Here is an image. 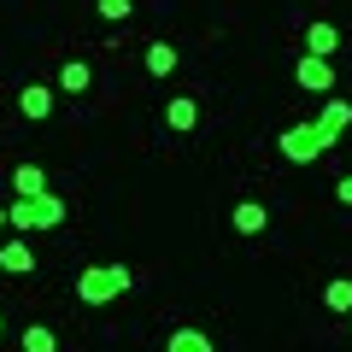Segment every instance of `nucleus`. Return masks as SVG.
Here are the masks:
<instances>
[{
  "label": "nucleus",
  "instance_id": "1",
  "mask_svg": "<svg viewBox=\"0 0 352 352\" xmlns=\"http://www.w3.org/2000/svg\"><path fill=\"white\" fill-rule=\"evenodd\" d=\"M346 129H352V106H346V100H329L317 118H305V124H288V129H282L276 147L288 153L294 164H311V159H323V153L335 147Z\"/></svg>",
  "mask_w": 352,
  "mask_h": 352
},
{
  "label": "nucleus",
  "instance_id": "2",
  "mask_svg": "<svg viewBox=\"0 0 352 352\" xmlns=\"http://www.w3.org/2000/svg\"><path fill=\"white\" fill-rule=\"evenodd\" d=\"M6 223L18 229V235H41V229H59L65 223V200L53 188H41V194H18L12 206H6Z\"/></svg>",
  "mask_w": 352,
  "mask_h": 352
},
{
  "label": "nucleus",
  "instance_id": "3",
  "mask_svg": "<svg viewBox=\"0 0 352 352\" xmlns=\"http://www.w3.org/2000/svg\"><path fill=\"white\" fill-rule=\"evenodd\" d=\"M135 288V270L129 264H82V276H76V294L82 305H112L118 294Z\"/></svg>",
  "mask_w": 352,
  "mask_h": 352
},
{
  "label": "nucleus",
  "instance_id": "4",
  "mask_svg": "<svg viewBox=\"0 0 352 352\" xmlns=\"http://www.w3.org/2000/svg\"><path fill=\"white\" fill-rule=\"evenodd\" d=\"M294 82H300L305 94H329V88H335V59H317V53H305V59L294 65Z\"/></svg>",
  "mask_w": 352,
  "mask_h": 352
},
{
  "label": "nucleus",
  "instance_id": "5",
  "mask_svg": "<svg viewBox=\"0 0 352 352\" xmlns=\"http://www.w3.org/2000/svg\"><path fill=\"white\" fill-rule=\"evenodd\" d=\"M18 112H24V118H30V124H47V118H53V112H59V94H53V88H47V82H30V88H24V94H18Z\"/></svg>",
  "mask_w": 352,
  "mask_h": 352
},
{
  "label": "nucleus",
  "instance_id": "6",
  "mask_svg": "<svg viewBox=\"0 0 352 352\" xmlns=\"http://www.w3.org/2000/svg\"><path fill=\"white\" fill-rule=\"evenodd\" d=\"M164 124H170V135H194V129H200V100H194V94L164 100Z\"/></svg>",
  "mask_w": 352,
  "mask_h": 352
},
{
  "label": "nucleus",
  "instance_id": "7",
  "mask_svg": "<svg viewBox=\"0 0 352 352\" xmlns=\"http://www.w3.org/2000/svg\"><path fill=\"white\" fill-rule=\"evenodd\" d=\"M229 223H235V235H264V229H270V206L264 200H235Z\"/></svg>",
  "mask_w": 352,
  "mask_h": 352
},
{
  "label": "nucleus",
  "instance_id": "8",
  "mask_svg": "<svg viewBox=\"0 0 352 352\" xmlns=\"http://www.w3.org/2000/svg\"><path fill=\"white\" fill-rule=\"evenodd\" d=\"M0 270H12V276H30V270H36V247H30V235L0 241Z\"/></svg>",
  "mask_w": 352,
  "mask_h": 352
},
{
  "label": "nucleus",
  "instance_id": "9",
  "mask_svg": "<svg viewBox=\"0 0 352 352\" xmlns=\"http://www.w3.org/2000/svg\"><path fill=\"white\" fill-rule=\"evenodd\" d=\"M335 47H340V30L329 24V18H311V24H305V53H317V59H335Z\"/></svg>",
  "mask_w": 352,
  "mask_h": 352
},
{
  "label": "nucleus",
  "instance_id": "10",
  "mask_svg": "<svg viewBox=\"0 0 352 352\" xmlns=\"http://www.w3.org/2000/svg\"><path fill=\"white\" fill-rule=\"evenodd\" d=\"M164 352H217V346H212V335H206V329L182 323V329H170V335H164Z\"/></svg>",
  "mask_w": 352,
  "mask_h": 352
},
{
  "label": "nucleus",
  "instance_id": "11",
  "mask_svg": "<svg viewBox=\"0 0 352 352\" xmlns=\"http://www.w3.org/2000/svg\"><path fill=\"white\" fill-rule=\"evenodd\" d=\"M88 82H94V65L88 59H65L59 65V88L65 94H88Z\"/></svg>",
  "mask_w": 352,
  "mask_h": 352
},
{
  "label": "nucleus",
  "instance_id": "12",
  "mask_svg": "<svg viewBox=\"0 0 352 352\" xmlns=\"http://www.w3.org/2000/svg\"><path fill=\"white\" fill-rule=\"evenodd\" d=\"M141 59H147L153 76H170V71H176V47H170V41H147V53H141Z\"/></svg>",
  "mask_w": 352,
  "mask_h": 352
},
{
  "label": "nucleus",
  "instance_id": "13",
  "mask_svg": "<svg viewBox=\"0 0 352 352\" xmlns=\"http://www.w3.org/2000/svg\"><path fill=\"white\" fill-rule=\"evenodd\" d=\"M18 346H24V352H59V335H53L47 323H30V329H24V340H18Z\"/></svg>",
  "mask_w": 352,
  "mask_h": 352
},
{
  "label": "nucleus",
  "instance_id": "14",
  "mask_svg": "<svg viewBox=\"0 0 352 352\" xmlns=\"http://www.w3.org/2000/svg\"><path fill=\"white\" fill-rule=\"evenodd\" d=\"M323 305L346 317V311H352V276H335V282H329V288H323Z\"/></svg>",
  "mask_w": 352,
  "mask_h": 352
},
{
  "label": "nucleus",
  "instance_id": "15",
  "mask_svg": "<svg viewBox=\"0 0 352 352\" xmlns=\"http://www.w3.org/2000/svg\"><path fill=\"white\" fill-rule=\"evenodd\" d=\"M12 188L18 194H41V188H47V170H41V164H18V170H12Z\"/></svg>",
  "mask_w": 352,
  "mask_h": 352
},
{
  "label": "nucleus",
  "instance_id": "16",
  "mask_svg": "<svg viewBox=\"0 0 352 352\" xmlns=\"http://www.w3.org/2000/svg\"><path fill=\"white\" fill-rule=\"evenodd\" d=\"M94 12H100L106 24H124V18L135 12V0H94Z\"/></svg>",
  "mask_w": 352,
  "mask_h": 352
},
{
  "label": "nucleus",
  "instance_id": "17",
  "mask_svg": "<svg viewBox=\"0 0 352 352\" xmlns=\"http://www.w3.org/2000/svg\"><path fill=\"white\" fill-rule=\"evenodd\" d=\"M335 200H340V206H352V176H340V182H335Z\"/></svg>",
  "mask_w": 352,
  "mask_h": 352
},
{
  "label": "nucleus",
  "instance_id": "18",
  "mask_svg": "<svg viewBox=\"0 0 352 352\" xmlns=\"http://www.w3.org/2000/svg\"><path fill=\"white\" fill-rule=\"evenodd\" d=\"M0 229H12V223H6V206H0Z\"/></svg>",
  "mask_w": 352,
  "mask_h": 352
},
{
  "label": "nucleus",
  "instance_id": "19",
  "mask_svg": "<svg viewBox=\"0 0 352 352\" xmlns=\"http://www.w3.org/2000/svg\"><path fill=\"white\" fill-rule=\"evenodd\" d=\"M0 335H6V317H0Z\"/></svg>",
  "mask_w": 352,
  "mask_h": 352
},
{
  "label": "nucleus",
  "instance_id": "20",
  "mask_svg": "<svg viewBox=\"0 0 352 352\" xmlns=\"http://www.w3.org/2000/svg\"><path fill=\"white\" fill-rule=\"evenodd\" d=\"M346 317H352V311H346Z\"/></svg>",
  "mask_w": 352,
  "mask_h": 352
}]
</instances>
